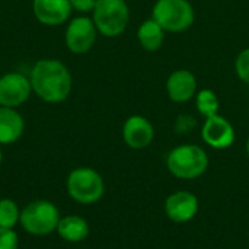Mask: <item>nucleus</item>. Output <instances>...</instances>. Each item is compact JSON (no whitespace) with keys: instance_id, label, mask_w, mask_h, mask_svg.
Wrapping results in <instances>:
<instances>
[{"instance_id":"obj_22","label":"nucleus","mask_w":249,"mask_h":249,"mask_svg":"<svg viewBox=\"0 0 249 249\" xmlns=\"http://www.w3.org/2000/svg\"><path fill=\"white\" fill-rule=\"evenodd\" d=\"M69 1H70L73 10H76L82 15H86V13L93 12L98 0H69Z\"/></svg>"},{"instance_id":"obj_2","label":"nucleus","mask_w":249,"mask_h":249,"mask_svg":"<svg viewBox=\"0 0 249 249\" xmlns=\"http://www.w3.org/2000/svg\"><path fill=\"white\" fill-rule=\"evenodd\" d=\"M166 168L178 179H196L207 171L209 155L201 146L179 144L168 153Z\"/></svg>"},{"instance_id":"obj_26","label":"nucleus","mask_w":249,"mask_h":249,"mask_svg":"<svg viewBox=\"0 0 249 249\" xmlns=\"http://www.w3.org/2000/svg\"><path fill=\"white\" fill-rule=\"evenodd\" d=\"M125 1H128V0H125Z\"/></svg>"},{"instance_id":"obj_19","label":"nucleus","mask_w":249,"mask_h":249,"mask_svg":"<svg viewBox=\"0 0 249 249\" xmlns=\"http://www.w3.org/2000/svg\"><path fill=\"white\" fill-rule=\"evenodd\" d=\"M235 71H236V76L241 79V82H244L249 86V47L244 48L238 54L235 60Z\"/></svg>"},{"instance_id":"obj_4","label":"nucleus","mask_w":249,"mask_h":249,"mask_svg":"<svg viewBox=\"0 0 249 249\" xmlns=\"http://www.w3.org/2000/svg\"><path fill=\"white\" fill-rule=\"evenodd\" d=\"M92 20L101 35L107 38L120 36L128 26L130 7L125 0H98Z\"/></svg>"},{"instance_id":"obj_15","label":"nucleus","mask_w":249,"mask_h":249,"mask_svg":"<svg viewBox=\"0 0 249 249\" xmlns=\"http://www.w3.org/2000/svg\"><path fill=\"white\" fill-rule=\"evenodd\" d=\"M89 223L83 217L76 214L61 217L57 225L58 236L69 244L83 242L89 236Z\"/></svg>"},{"instance_id":"obj_20","label":"nucleus","mask_w":249,"mask_h":249,"mask_svg":"<svg viewBox=\"0 0 249 249\" xmlns=\"http://www.w3.org/2000/svg\"><path fill=\"white\" fill-rule=\"evenodd\" d=\"M197 127V120L190 115V114H181L175 118L174 123V131L179 136L188 134L191 131H194V128Z\"/></svg>"},{"instance_id":"obj_1","label":"nucleus","mask_w":249,"mask_h":249,"mask_svg":"<svg viewBox=\"0 0 249 249\" xmlns=\"http://www.w3.org/2000/svg\"><path fill=\"white\" fill-rule=\"evenodd\" d=\"M28 76L32 93L47 104L64 102L73 88V77L69 67L57 58L38 60Z\"/></svg>"},{"instance_id":"obj_11","label":"nucleus","mask_w":249,"mask_h":249,"mask_svg":"<svg viewBox=\"0 0 249 249\" xmlns=\"http://www.w3.org/2000/svg\"><path fill=\"white\" fill-rule=\"evenodd\" d=\"M123 140L133 150L147 149L155 140V127L143 115H131L124 121Z\"/></svg>"},{"instance_id":"obj_6","label":"nucleus","mask_w":249,"mask_h":249,"mask_svg":"<svg viewBox=\"0 0 249 249\" xmlns=\"http://www.w3.org/2000/svg\"><path fill=\"white\" fill-rule=\"evenodd\" d=\"M60 219V212L55 204L47 200H36L22 209L19 223L29 235L45 236L57 231Z\"/></svg>"},{"instance_id":"obj_25","label":"nucleus","mask_w":249,"mask_h":249,"mask_svg":"<svg viewBox=\"0 0 249 249\" xmlns=\"http://www.w3.org/2000/svg\"><path fill=\"white\" fill-rule=\"evenodd\" d=\"M248 244H249V238H248Z\"/></svg>"},{"instance_id":"obj_14","label":"nucleus","mask_w":249,"mask_h":249,"mask_svg":"<svg viewBox=\"0 0 249 249\" xmlns=\"http://www.w3.org/2000/svg\"><path fill=\"white\" fill-rule=\"evenodd\" d=\"M25 131V120L16 108L0 107V144L18 142Z\"/></svg>"},{"instance_id":"obj_9","label":"nucleus","mask_w":249,"mask_h":249,"mask_svg":"<svg viewBox=\"0 0 249 249\" xmlns=\"http://www.w3.org/2000/svg\"><path fill=\"white\" fill-rule=\"evenodd\" d=\"M201 139L209 147L216 150H225L235 143L236 131L229 120H226L220 114H216L204 120L201 128Z\"/></svg>"},{"instance_id":"obj_12","label":"nucleus","mask_w":249,"mask_h":249,"mask_svg":"<svg viewBox=\"0 0 249 249\" xmlns=\"http://www.w3.org/2000/svg\"><path fill=\"white\" fill-rule=\"evenodd\" d=\"M35 19L45 26H60L69 22L73 12L69 0H32Z\"/></svg>"},{"instance_id":"obj_16","label":"nucleus","mask_w":249,"mask_h":249,"mask_svg":"<svg viewBox=\"0 0 249 249\" xmlns=\"http://www.w3.org/2000/svg\"><path fill=\"white\" fill-rule=\"evenodd\" d=\"M166 38V31L152 18L142 22L137 28V41L140 47L146 51H158Z\"/></svg>"},{"instance_id":"obj_5","label":"nucleus","mask_w":249,"mask_h":249,"mask_svg":"<svg viewBox=\"0 0 249 249\" xmlns=\"http://www.w3.org/2000/svg\"><path fill=\"white\" fill-rule=\"evenodd\" d=\"M152 19L166 32L178 34L193 26L196 12L188 0H156L152 7Z\"/></svg>"},{"instance_id":"obj_8","label":"nucleus","mask_w":249,"mask_h":249,"mask_svg":"<svg viewBox=\"0 0 249 249\" xmlns=\"http://www.w3.org/2000/svg\"><path fill=\"white\" fill-rule=\"evenodd\" d=\"M32 95L29 76L10 71L0 76V107L19 108Z\"/></svg>"},{"instance_id":"obj_21","label":"nucleus","mask_w":249,"mask_h":249,"mask_svg":"<svg viewBox=\"0 0 249 249\" xmlns=\"http://www.w3.org/2000/svg\"><path fill=\"white\" fill-rule=\"evenodd\" d=\"M19 239L13 229L0 228V249H18Z\"/></svg>"},{"instance_id":"obj_24","label":"nucleus","mask_w":249,"mask_h":249,"mask_svg":"<svg viewBox=\"0 0 249 249\" xmlns=\"http://www.w3.org/2000/svg\"><path fill=\"white\" fill-rule=\"evenodd\" d=\"M3 162V150H1V144H0V165Z\"/></svg>"},{"instance_id":"obj_3","label":"nucleus","mask_w":249,"mask_h":249,"mask_svg":"<svg viewBox=\"0 0 249 249\" xmlns=\"http://www.w3.org/2000/svg\"><path fill=\"white\" fill-rule=\"evenodd\" d=\"M67 194L79 204H95L105 193L104 178L93 168L82 166L73 169L66 179Z\"/></svg>"},{"instance_id":"obj_10","label":"nucleus","mask_w":249,"mask_h":249,"mask_svg":"<svg viewBox=\"0 0 249 249\" xmlns=\"http://www.w3.org/2000/svg\"><path fill=\"white\" fill-rule=\"evenodd\" d=\"M163 210L171 222L179 225L188 223L197 216L200 210V201L194 193L187 190H178L168 196L163 204Z\"/></svg>"},{"instance_id":"obj_18","label":"nucleus","mask_w":249,"mask_h":249,"mask_svg":"<svg viewBox=\"0 0 249 249\" xmlns=\"http://www.w3.org/2000/svg\"><path fill=\"white\" fill-rule=\"evenodd\" d=\"M20 210L18 204L10 198L0 200V228L13 229L16 223H19Z\"/></svg>"},{"instance_id":"obj_23","label":"nucleus","mask_w":249,"mask_h":249,"mask_svg":"<svg viewBox=\"0 0 249 249\" xmlns=\"http://www.w3.org/2000/svg\"><path fill=\"white\" fill-rule=\"evenodd\" d=\"M245 152H247V156L249 158V136L247 139V143H245Z\"/></svg>"},{"instance_id":"obj_17","label":"nucleus","mask_w":249,"mask_h":249,"mask_svg":"<svg viewBox=\"0 0 249 249\" xmlns=\"http://www.w3.org/2000/svg\"><path fill=\"white\" fill-rule=\"evenodd\" d=\"M196 108L198 114L203 115L204 118L216 115L219 114V109H220L219 96L212 89H201L196 95Z\"/></svg>"},{"instance_id":"obj_7","label":"nucleus","mask_w":249,"mask_h":249,"mask_svg":"<svg viewBox=\"0 0 249 249\" xmlns=\"http://www.w3.org/2000/svg\"><path fill=\"white\" fill-rule=\"evenodd\" d=\"M98 29L92 18L80 15L73 18L64 31V44L66 48L73 54H86L90 51L98 38Z\"/></svg>"},{"instance_id":"obj_13","label":"nucleus","mask_w":249,"mask_h":249,"mask_svg":"<svg viewBox=\"0 0 249 249\" xmlns=\"http://www.w3.org/2000/svg\"><path fill=\"white\" fill-rule=\"evenodd\" d=\"M166 93L172 102L184 104L197 95V79L187 69L172 71L166 79Z\"/></svg>"}]
</instances>
